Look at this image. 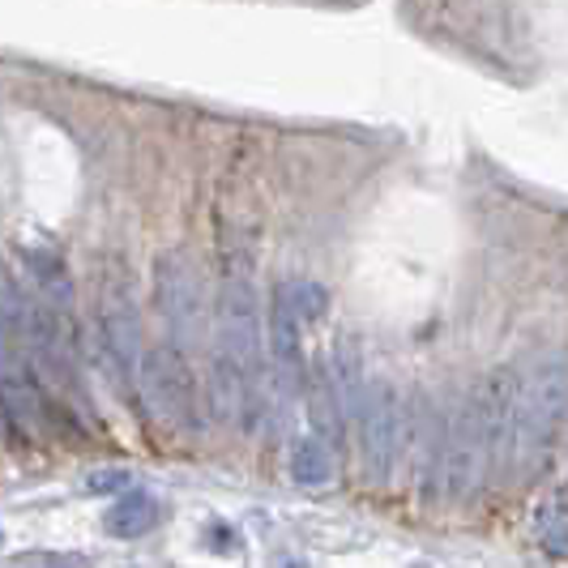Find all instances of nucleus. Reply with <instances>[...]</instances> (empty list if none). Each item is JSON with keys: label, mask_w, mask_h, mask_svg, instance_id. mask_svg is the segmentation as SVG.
<instances>
[{"label": "nucleus", "mask_w": 568, "mask_h": 568, "mask_svg": "<svg viewBox=\"0 0 568 568\" xmlns=\"http://www.w3.org/2000/svg\"><path fill=\"white\" fill-rule=\"evenodd\" d=\"M313 419L316 427L334 440V445H342V432H346V415H342V402H338V389H334V381H329V372L321 368V376L313 381Z\"/></svg>", "instance_id": "10"}, {"label": "nucleus", "mask_w": 568, "mask_h": 568, "mask_svg": "<svg viewBox=\"0 0 568 568\" xmlns=\"http://www.w3.org/2000/svg\"><path fill=\"white\" fill-rule=\"evenodd\" d=\"M316 313L313 304H304V286L278 283L274 300H270V359H274V376L286 394L300 389L304 381V321Z\"/></svg>", "instance_id": "7"}, {"label": "nucleus", "mask_w": 568, "mask_h": 568, "mask_svg": "<svg viewBox=\"0 0 568 568\" xmlns=\"http://www.w3.org/2000/svg\"><path fill=\"white\" fill-rule=\"evenodd\" d=\"M291 479L300 487L329 484V479H334V454H329V445L316 440V436L295 440V449H291Z\"/></svg>", "instance_id": "9"}, {"label": "nucleus", "mask_w": 568, "mask_h": 568, "mask_svg": "<svg viewBox=\"0 0 568 568\" xmlns=\"http://www.w3.org/2000/svg\"><path fill=\"white\" fill-rule=\"evenodd\" d=\"M4 568H90V560L78 551H22Z\"/></svg>", "instance_id": "12"}, {"label": "nucleus", "mask_w": 568, "mask_h": 568, "mask_svg": "<svg viewBox=\"0 0 568 568\" xmlns=\"http://www.w3.org/2000/svg\"><path fill=\"white\" fill-rule=\"evenodd\" d=\"M85 491H94V496H124V491H133V475L129 470H94L85 479Z\"/></svg>", "instance_id": "13"}, {"label": "nucleus", "mask_w": 568, "mask_h": 568, "mask_svg": "<svg viewBox=\"0 0 568 568\" xmlns=\"http://www.w3.org/2000/svg\"><path fill=\"white\" fill-rule=\"evenodd\" d=\"M0 542H4V530H0Z\"/></svg>", "instance_id": "14"}, {"label": "nucleus", "mask_w": 568, "mask_h": 568, "mask_svg": "<svg viewBox=\"0 0 568 568\" xmlns=\"http://www.w3.org/2000/svg\"><path fill=\"white\" fill-rule=\"evenodd\" d=\"M154 300L159 316L168 321V334L180 355H189L205 334V291H201L197 265L184 253L159 256V274H154Z\"/></svg>", "instance_id": "5"}, {"label": "nucleus", "mask_w": 568, "mask_h": 568, "mask_svg": "<svg viewBox=\"0 0 568 568\" xmlns=\"http://www.w3.org/2000/svg\"><path fill=\"white\" fill-rule=\"evenodd\" d=\"M410 568H424V565H410Z\"/></svg>", "instance_id": "15"}, {"label": "nucleus", "mask_w": 568, "mask_h": 568, "mask_svg": "<svg viewBox=\"0 0 568 568\" xmlns=\"http://www.w3.org/2000/svg\"><path fill=\"white\" fill-rule=\"evenodd\" d=\"M99 359L112 376V385L133 398L138 368H142V316L133 300V278L124 270H108L99 295Z\"/></svg>", "instance_id": "2"}, {"label": "nucleus", "mask_w": 568, "mask_h": 568, "mask_svg": "<svg viewBox=\"0 0 568 568\" xmlns=\"http://www.w3.org/2000/svg\"><path fill=\"white\" fill-rule=\"evenodd\" d=\"M535 526H539L542 547H547L551 556H565L568 535H565V496H560V491H556V496H551V500L535 513Z\"/></svg>", "instance_id": "11"}, {"label": "nucleus", "mask_w": 568, "mask_h": 568, "mask_svg": "<svg viewBox=\"0 0 568 568\" xmlns=\"http://www.w3.org/2000/svg\"><path fill=\"white\" fill-rule=\"evenodd\" d=\"M265 334H261V300L244 270L227 274L214 316V368L210 398L214 415L240 427H256L265 410Z\"/></svg>", "instance_id": "1"}, {"label": "nucleus", "mask_w": 568, "mask_h": 568, "mask_svg": "<svg viewBox=\"0 0 568 568\" xmlns=\"http://www.w3.org/2000/svg\"><path fill=\"white\" fill-rule=\"evenodd\" d=\"M133 568H138V565H133Z\"/></svg>", "instance_id": "16"}, {"label": "nucleus", "mask_w": 568, "mask_h": 568, "mask_svg": "<svg viewBox=\"0 0 568 568\" xmlns=\"http://www.w3.org/2000/svg\"><path fill=\"white\" fill-rule=\"evenodd\" d=\"M565 419V368L560 359L535 368V376L517 381V406H513V466H526L542 457V449L556 440Z\"/></svg>", "instance_id": "3"}, {"label": "nucleus", "mask_w": 568, "mask_h": 568, "mask_svg": "<svg viewBox=\"0 0 568 568\" xmlns=\"http://www.w3.org/2000/svg\"><path fill=\"white\" fill-rule=\"evenodd\" d=\"M159 517H163V509H159V500L150 491H124V496H115V505L108 509L103 526L115 539H142V535H150L159 526Z\"/></svg>", "instance_id": "8"}, {"label": "nucleus", "mask_w": 568, "mask_h": 568, "mask_svg": "<svg viewBox=\"0 0 568 568\" xmlns=\"http://www.w3.org/2000/svg\"><path fill=\"white\" fill-rule=\"evenodd\" d=\"M359 457H364V475L368 479H389L394 466L402 457V436H406V424H402V398L389 381H376L368 394H364V406H359Z\"/></svg>", "instance_id": "6"}, {"label": "nucleus", "mask_w": 568, "mask_h": 568, "mask_svg": "<svg viewBox=\"0 0 568 568\" xmlns=\"http://www.w3.org/2000/svg\"><path fill=\"white\" fill-rule=\"evenodd\" d=\"M138 394L145 406H154V415L163 424L180 427V432H197L201 410H197V372L193 359L180 355L175 346L159 342L142 351V368H138Z\"/></svg>", "instance_id": "4"}]
</instances>
